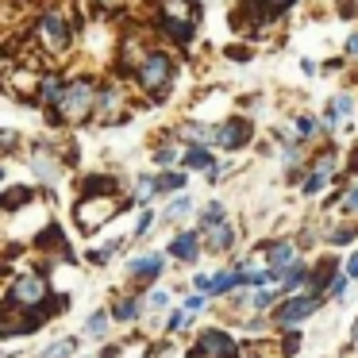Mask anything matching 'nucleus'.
<instances>
[{"instance_id": "nucleus-1", "label": "nucleus", "mask_w": 358, "mask_h": 358, "mask_svg": "<svg viewBox=\"0 0 358 358\" xmlns=\"http://www.w3.org/2000/svg\"><path fill=\"white\" fill-rule=\"evenodd\" d=\"M96 104H101L96 81L93 78H73L70 89H66V101L58 104V112H62L66 124H81V120H89V112H96Z\"/></svg>"}, {"instance_id": "nucleus-2", "label": "nucleus", "mask_w": 358, "mask_h": 358, "mask_svg": "<svg viewBox=\"0 0 358 358\" xmlns=\"http://www.w3.org/2000/svg\"><path fill=\"white\" fill-rule=\"evenodd\" d=\"M135 78H139V85L147 89V93H155L158 101H162V96L170 93V81H173V62L162 50H147L143 62L135 66Z\"/></svg>"}, {"instance_id": "nucleus-3", "label": "nucleus", "mask_w": 358, "mask_h": 358, "mask_svg": "<svg viewBox=\"0 0 358 358\" xmlns=\"http://www.w3.org/2000/svg\"><path fill=\"white\" fill-rule=\"evenodd\" d=\"M35 35H39V43H43V50H47L50 58H58V55H66L70 50V20L62 16V12H43L39 16V24H35Z\"/></svg>"}, {"instance_id": "nucleus-4", "label": "nucleus", "mask_w": 358, "mask_h": 358, "mask_svg": "<svg viewBox=\"0 0 358 358\" xmlns=\"http://www.w3.org/2000/svg\"><path fill=\"white\" fill-rule=\"evenodd\" d=\"M50 296V285L43 273H20L16 281L8 285V308H39L43 301Z\"/></svg>"}, {"instance_id": "nucleus-5", "label": "nucleus", "mask_w": 358, "mask_h": 358, "mask_svg": "<svg viewBox=\"0 0 358 358\" xmlns=\"http://www.w3.org/2000/svg\"><path fill=\"white\" fill-rule=\"evenodd\" d=\"M120 212V201L116 196H85V201L78 204V227L81 231H101L104 224H108L112 216Z\"/></svg>"}, {"instance_id": "nucleus-6", "label": "nucleus", "mask_w": 358, "mask_h": 358, "mask_svg": "<svg viewBox=\"0 0 358 358\" xmlns=\"http://www.w3.org/2000/svg\"><path fill=\"white\" fill-rule=\"evenodd\" d=\"M324 304V293H312V289H304V293L289 296V301H281L278 308H273V324L278 327H293L296 320H308L312 312Z\"/></svg>"}, {"instance_id": "nucleus-7", "label": "nucleus", "mask_w": 358, "mask_h": 358, "mask_svg": "<svg viewBox=\"0 0 358 358\" xmlns=\"http://www.w3.org/2000/svg\"><path fill=\"white\" fill-rule=\"evenodd\" d=\"M247 143H250V124L243 116H231L216 127V147L220 150H239V147H247Z\"/></svg>"}, {"instance_id": "nucleus-8", "label": "nucleus", "mask_w": 358, "mask_h": 358, "mask_svg": "<svg viewBox=\"0 0 358 358\" xmlns=\"http://www.w3.org/2000/svg\"><path fill=\"white\" fill-rule=\"evenodd\" d=\"M335 166H339V155H335V150H324V155H320L316 162H312L308 178H304V193H308V196H316L320 189H324L327 181L335 178Z\"/></svg>"}, {"instance_id": "nucleus-9", "label": "nucleus", "mask_w": 358, "mask_h": 358, "mask_svg": "<svg viewBox=\"0 0 358 358\" xmlns=\"http://www.w3.org/2000/svg\"><path fill=\"white\" fill-rule=\"evenodd\" d=\"M201 350H212V355H220V358H239V347H235V339H231L227 331H220V327H208V331H204L201 347H196L193 355H201Z\"/></svg>"}, {"instance_id": "nucleus-10", "label": "nucleus", "mask_w": 358, "mask_h": 358, "mask_svg": "<svg viewBox=\"0 0 358 358\" xmlns=\"http://www.w3.org/2000/svg\"><path fill=\"white\" fill-rule=\"evenodd\" d=\"M158 273H162V255H139V258H131L127 262V278H135V281H155Z\"/></svg>"}, {"instance_id": "nucleus-11", "label": "nucleus", "mask_w": 358, "mask_h": 358, "mask_svg": "<svg viewBox=\"0 0 358 358\" xmlns=\"http://www.w3.org/2000/svg\"><path fill=\"white\" fill-rule=\"evenodd\" d=\"M8 89H12V96H24V101H31V96H39L43 78H35L31 70H12V73H8Z\"/></svg>"}, {"instance_id": "nucleus-12", "label": "nucleus", "mask_w": 358, "mask_h": 358, "mask_svg": "<svg viewBox=\"0 0 358 358\" xmlns=\"http://www.w3.org/2000/svg\"><path fill=\"white\" fill-rule=\"evenodd\" d=\"M196 250H201V231H178L170 243V255L181 262H196Z\"/></svg>"}, {"instance_id": "nucleus-13", "label": "nucleus", "mask_w": 358, "mask_h": 358, "mask_svg": "<svg viewBox=\"0 0 358 358\" xmlns=\"http://www.w3.org/2000/svg\"><path fill=\"white\" fill-rule=\"evenodd\" d=\"M204 235H208L204 243H208V250H212V255H227V250L235 247V239H239V235H235V227L227 224V220H224V224H216L212 231H204Z\"/></svg>"}, {"instance_id": "nucleus-14", "label": "nucleus", "mask_w": 358, "mask_h": 358, "mask_svg": "<svg viewBox=\"0 0 358 358\" xmlns=\"http://www.w3.org/2000/svg\"><path fill=\"white\" fill-rule=\"evenodd\" d=\"M350 108H355V96H350V93L331 96V101H327V116H324V124H327V127H339L343 120L350 116Z\"/></svg>"}, {"instance_id": "nucleus-15", "label": "nucleus", "mask_w": 358, "mask_h": 358, "mask_svg": "<svg viewBox=\"0 0 358 358\" xmlns=\"http://www.w3.org/2000/svg\"><path fill=\"white\" fill-rule=\"evenodd\" d=\"M66 89H70V85H62V78H55V73H50V78H43L39 101L47 104V108H55V112H58V104L66 101Z\"/></svg>"}, {"instance_id": "nucleus-16", "label": "nucleus", "mask_w": 358, "mask_h": 358, "mask_svg": "<svg viewBox=\"0 0 358 358\" xmlns=\"http://www.w3.org/2000/svg\"><path fill=\"white\" fill-rule=\"evenodd\" d=\"M181 139H189L193 147H216V127H204V124H181Z\"/></svg>"}, {"instance_id": "nucleus-17", "label": "nucleus", "mask_w": 358, "mask_h": 358, "mask_svg": "<svg viewBox=\"0 0 358 358\" xmlns=\"http://www.w3.org/2000/svg\"><path fill=\"white\" fill-rule=\"evenodd\" d=\"M181 166H185V170H212V150L208 147H189L185 155H181Z\"/></svg>"}, {"instance_id": "nucleus-18", "label": "nucleus", "mask_w": 358, "mask_h": 358, "mask_svg": "<svg viewBox=\"0 0 358 358\" xmlns=\"http://www.w3.org/2000/svg\"><path fill=\"white\" fill-rule=\"evenodd\" d=\"M193 4L189 0H162V20H193Z\"/></svg>"}, {"instance_id": "nucleus-19", "label": "nucleus", "mask_w": 358, "mask_h": 358, "mask_svg": "<svg viewBox=\"0 0 358 358\" xmlns=\"http://www.w3.org/2000/svg\"><path fill=\"white\" fill-rule=\"evenodd\" d=\"M158 193V178L155 173H143L139 181H135V204H150Z\"/></svg>"}, {"instance_id": "nucleus-20", "label": "nucleus", "mask_w": 358, "mask_h": 358, "mask_svg": "<svg viewBox=\"0 0 358 358\" xmlns=\"http://www.w3.org/2000/svg\"><path fill=\"white\" fill-rule=\"evenodd\" d=\"M189 212H193V196L181 193V196H173V201H170V208H166V216H162V220L178 224V220H185V216H189Z\"/></svg>"}, {"instance_id": "nucleus-21", "label": "nucleus", "mask_w": 358, "mask_h": 358, "mask_svg": "<svg viewBox=\"0 0 358 358\" xmlns=\"http://www.w3.org/2000/svg\"><path fill=\"white\" fill-rule=\"evenodd\" d=\"M116 108H120V85H108V89L101 93L96 112H104V120H112V116H116Z\"/></svg>"}, {"instance_id": "nucleus-22", "label": "nucleus", "mask_w": 358, "mask_h": 358, "mask_svg": "<svg viewBox=\"0 0 358 358\" xmlns=\"http://www.w3.org/2000/svg\"><path fill=\"white\" fill-rule=\"evenodd\" d=\"M139 308H143V304L135 301V296H120V301L112 304V316H116V320H135V316H139Z\"/></svg>"}, {"instance_id": "nucleus-23", "label": "nucleus", "mask_w": 358, "mask_h": 358, "mask_svg": "<svg viewBox=\"0 0 358 358\" xmlns=\"http://www.w3.org/2000/svg\"><path fill=\"white\" fill-rule=\"evenodd\" d=\"M104 331H108V312H93L85 320V335L89 339H104Z\"/></svg>"}, {"instance_id": "nucleus-24", "label": "nucleus", "mask_w": 358, "mask_h": 358, "mask_svg": "<svg viewBox=\"0 0 358 358\" xmlns=\"http://www.w3.org/2000/svg\"><path fill=\"white\" fill-rule=\"evenodd\" d=\"M216 224H224V204H220V201H212L208 208L201 212V231H212Z\"/></svg>"}, {"instance_id": "nucleus-25", "label": "nucleus", "mask_w": 358, "mask_h": 358, "mask_svg": "<svg viewBox=\"0 0 358 358\" xmlns=\"http://www.w3.org/2000/svg\"><path fill=\"white\" fill-rule=\"evenodd\" d=\"M181 185H185V173H181V170L158 173V193H173V189H181Z\"/></svg>"}, {"instance_id": "nucleus-26", "label": "nucleus", "mask_w": 358, "mask_h": 358, "mask_svg": "<svg viewBox=\"0 0 358 358\" xmlns=\"http://www.w3.org/2000/svg\"><path fill=\"white\" fill-rule=\"evenodd\" d=\"M278 296H281V289H258V293L250 296V304H255L258 312H266V308H273V304H278Z\"/></svg>"}, {"instance_id": "nucleus-27", "label": "nucleus", "mask_w": 358, "mask_h": 358, "mask_svg": "<svg viewBox=\"0 0 358 358\" xmlns=\"http://www.w3.org/2000/svg\"><path fill=\"white\" fill-rule=\"evenodd\" d=\"M293 127H296V139H301V143H308L312 135L320 131V124H316L312 116H296V120H293Z\"/></svg>"}, {"instance_id": "nucleus-28", "label": "nucleus", "mask_w": 358, "mask_h": 358, "mask_svg": "<svg viewBox=\"0 0 358 358\" xmlns=\"http://www.w3.org/2000/svg\"><path fill=\"white\" fill-rule=\"evenodd\" d=\"M73 347H78L73 339H58V343H50V347L43 350L39 358H70V355H73Z\"/></svg>"}, {"instance_id": "nucleus-29", "label": "nucleus", "mask_w": 358, "mask_h": 358, "mask_svg": "<svg viewBox=\"0 0 358 358\" xmlns=\"http://www.w3.org/2000/svg\"><path fill=\"white\" fill-rule=\"evenodd\" d=\"M166 304H170V293H162V289H155V293H147V301H143V308H147V312H162Z\"/></svg>"}, {"instance_id": "nucleus-30", "label": "nucleus", "mask_w": 358, "mask_h": 358, "mask_svg": "<svg viewBox=\"0 0 358 358\" xmlns=\"http://www.w3.org/2000/svg\"><path fill=\"white\" fill-rule=\"evenodd\" d=\"M347 273H335V281L331 285H327V296H331V301H343V296H347Z\"/></svg>"}, {"instance_id": "nucleus-31", "label": "nucleus", "mask_w": 358, "mask_h": 358, "mask_svg": "<svg viewBox=\"0 0 358 358\" xmlns=\"http://www.w3.org/2000/svg\"><path fill=\"white\" fill-rule=\"evenodd\" d=\"M189 324H193V312H189V308H181V312H173V316H170V331H185Z\"/></svg>"}, {"instance_id": "nucleus-32", "label": "nucleus", "mask_w": 358, "mask_h": 358, "mask_svg": "<svg viewBox=\"0 0 358 358\" xmlns=\"http://www.w3.org/2000/svg\"><path fill=\"white\" fill-rule=\"evenodd\" d=\"M20 201H31V189H8V193H4V204H8V208H20Z\"/></svg>"}, {"instance_id": "nucleus-33", "label": "nucleus", "mask_w": 358, "mask_h": 358, "mask_svg": "<svg viewBox=\"0 0 358 358\" xmlns=\"http://www.w3.org/2000/svg\"><path fill=\"white\" fill-rule=\"evenodd\" d=\"M178 155H181V150L166 143V147H158V150H155V162H158V166H170V162H173V158H178Z\"/></svg>"}, {"instance_id": "nucleus-34", "label": "nucleus", "mask_w": 358, "mask_h": 358, "mask_svg": "<svg viewBox=\"0 0 358 358\" xmlns=\"http://www.w3.org/2000/svg\"><path fill=\"white\" fill-rule=\"evenodd\" d=\"M258 4H262L266 16H278V12H285L289 4H293V0H258Z\"/></svg>"}, {"instance_id": "nucleus-35", "label": "nucleus", "mask_w": 358, "mask_h": 358, "mask_svg": "<svg viewBox=\"0 0 358 358\" xmlns=\"http://www.w3.org/2000/svg\"><path fill=\"white\" fill-rule=\"evenodd\" d=\"M150 224H155V208H143V216H139V227H135V239H143V235L150 231Z\"/></svg>"}, {"instance_id": "nucleus-36", "label": "nucleus", "mask_w": 358, "mask_h": 358, "mask_svg": "<svg viewBox=\"0 0 358 358\" xmlns=\"http://www.w3.org/2000/svg\"><path fill=\"white\" fill-rule=\"evenodd\" d=\"M327 239H331L335 247H347V243L355 239V231H350V227H339V231H331V235H327Z\"/></svg>"}, {"instance_id": "nucleus-37", "label": "nucleus", "mask_w": 358, "mask_h": 358, "mask_svg": "<svg viewBox=\"0 0 358 358\" xmlns=\"http://www.w3.org/2000/svg\"><path fill=\"white\" fill-rule=\"evenodd\" d=\"M204 304H208V296H201V293H193V296H185V308L189 312H201Z\"/></svg>"}, {"instance_id": "nucleus-38", "label": "nucleus", "mask_w": 358, "mask_h": 358, "mask_svg": "<svg viewBox=\"0 0 358 358\" xmlns=\"http://www.w3.org/2000/svg\"><path fill=\"white\" fill-rule=\"evenodd\" d=\"M343 208H350V212H358V185L350 189L347 196H343Z\"/></svg>"}, {"instance_id": "nucleus-39", "label": "nucleus", "mask_w": 358, "mask_h": 358, "mask_svg": "<svg viewBox=\"0 0 358 358\" xmlns=\"http://www.w3.org/2000/svg\"><path fill=\"white\" fill-rule=\"evenodd\" d=\"M347 278H350V281H358V250L347 258Z\"/></svg>"}, {"instance_id": "nucleus-40", "label": "nucleus", "mask_w": 358, "mask_h": 358, "mask_svg": "<svg viewBox=\"0 0 358 358\" xmlns=\"http://www.w3.org/2000/svg\"><path fill=\"white\" fill-rule=\"evenodd\" d=\"M347 55H350V58H358V31L347 39Z\"/></svg>"}, {"instance_id": "nucleus-41", "label": "nucleus", "mask_w": 358, "mask_h": 358, "mask_svg": "<svg viewBox=\"0 0 358 358\" xmlns=\"http://www.w3.org/2000/svg\"><path fill=\"white\" fill-rule=\"evenodd\" d=\"M0 139H4V150H12V147H16V131H4Z\"/></svg>"}, {"instance_id": "nucleus-42", "label": "nucleus", "mask_w": 358, "mask_h": 358, "mask_svg": "<svg viewBox=\"0 0 358 358\" xmlns=\"http://www.w3.org/2000/svg\"><path fill=\"white\" fill-rule=\"evenodd\" d=\"M96 4H101V8H120L124 0H96Z\"/></svg>"}, {"instance_id": "nucleus-43", "label": "nucleus", "mask_w": 358, "mask_h": 358, "mask_svg": "<svg viewBox=\"0 0 358 358\" xmlns=\"http://www.w3.org/2000/svg\"><path fill=\"white\" fill-rule=\"evenodd\" d=\"M350 339H355V343H358V324H355V327H350Z\"/></svg>"}]
</instances>
